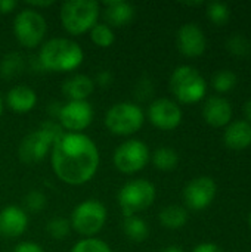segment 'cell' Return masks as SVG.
<instances>
[{"instance_id": "obj_22", "label": "cell", "mask_w": 251, "mask_h": 252, "mask_svg": "<svg viewBox=\"0 0 251 252\" xmlns=\"http://www.w3.org/2000/svg\"><path fill=\"white\" fill-rule=\"evenodd\" d=\"M25 69V59L18 52H9L0 59V77L12 80L21 75Z\"/></svg>"}, {"instance_id": "obj_7", "label": "cell", "mask_w": 251, "mask_h": 252, "mask_svg": "<svg viewBox=\"0 0 251 252\" xmlns=\"http://www.w3.org/2000/svg\"><path fill=\"white\" fill-rule=\"evenodd\" d=\"M108 219L107 207L98 199H86L80 202L71 213L70 224L83 238H95Z\"/></svg>"}, {"instance_id": "obj_9", "label": "cell", "mask_w": 251, "mask_h": 252, "mask_svg": "<svg viewBox=\"0 0 251 252\" xmlns=\"http://www.w3.org/2000/svg\"><path fill=\"white\" fill-rule=\"evenodd\" d=\"M47 31L44 16L31 7H24L13 19V34L18 43L27 49H34L41 44Z\"/></svg>"}, {"instance_id": "obj_4", "label": "cell", "mask_w": 251, "mask_h": 252, "mask_svg": "<svg viewBox=\"0 0 251 252\" xmlns=\"http://www.w3.org/2000/svg\"><path fill=\"white\" fill-rule=\"evenodd\" d=\"M101 4L93 0H68L61 6L59 19L64 30L71 35L89 32L99 19Z\"/></svg>"}, {"instance_id": "obj_12", "label": "cell", "mask_w": 251, "mask_h": 252, "mask_svg": "<svg viewBox=\"0 0 251 252\" xmlns=\"http://www.w3.org/2000/svg\"><path fill=\"white\" fill-rule=\"evenodd\" d=\"M148 120L151 124L160 130L170 131L180 126L182 109L180 106L167 97H160L151 102L148 108Z\"/></svg>"}, {"instance_id": "obj_13", "label": "cell", "mask_w": 251, "mask_h": 252, "mask_svg": "<svg viewBox=\"0 0 251 252\" xmlns=\"http://www.w3.org/2000/svg\"><path fill=\"white\" fill-rule=\"evenodd\" d=\"M216 183L212 177L200 176L191 180L183 189V199L188 208L194 211L206 210L216 196Z\"/></svg>"}, {"instance_id": "obj_27", "label": "cell", "mask_w": 251, "mask_h": 252, "mask_svg": "<svg viewBox=\"0 0 251 252\" xmlns=\"http://www.w3.org/2000/svg\"><path fill=\"white\" fill-rule=\"evenodd\" d=\"M46 232L49 233L50 238H53V239H56V241L65 239V238L70 235V232H71L70 220L62 219V217H55V219H52L50 221H47V224H46Z\"/></svg>"}, {"instance_id": "obj_28", "label": "cell", "mask_w": 251, "mask_h": 252, "mask_svg": "<svg viewBox=\"0 0 251 252\" xmlns=\"http://www.w3.org/2000/svg\"><path fill=\"white\" fill-rule=\"evenodd\" d=\"M71 252H112L109 245L98 238H83L80 239Z\"/></svg>"}, {"instance_id": "obj_15", "label": "cell", "mask_w": 251, "mask_h": 252, "mask_svg": "<svg viewBox=\"0 0 251 252\" xmlns=\"http://www.w3.org/2000/svg\"><path fill=\"white\" fill-rule=\"evenodd\" d=\"M28 229V214L18 205H7L0 211V236L16 239Z\"/></svg>"}, {"instance_id": "obj_38", "label": "cell", "mask_w": 251, "mask_h": 252, "mask_svg": "<svg viewBox=\"0 0 251 252\" xmlns=\"http://www.w3.org/2000/svg\"><path fill=\"white\" fill-rule=\"evenodd\" d=\"M243 111H244V115H246V118H247V123H250L251 124V99L244 103Z\"/></svg>"}, {"instance_id": "obj_3", "label": "cell", "mask_w": 251, "mask_h": 252, "mask_svg": "<svg viewBox=\"0 0 251 252\" xmlns=\"http://www.w3.org/2000/svg\"><path fill=\"white\" fill-rule=\"evenodd\" d=\"M64 133L62 127L58 123L46 121L43 123L37 130L27 134L18 149L19 159L27 165H34L40 161H43L49 151H52V146L55 140Z\"/></svg>"}, {"instance_id": "obj_32", "label": "cell", "mask_w": 251, "mask_h": 252, "mask_svg": "<svg viewBox=\"0 0 251 252\" xmlns=\"http://www.w3.org/2000/svg\"><path fill=\"white\" fill-rule=\"evenodd\" d=\"M152 93V84L149 80L143 78L142 81L138 83V87H136V96L139 99H146L148 96H151Z\"/></svg>"}, {"instance_id": "obj_2", "label": "cell", "mask_w": 251, "mask_h": 252, "mask_svg": "<svg viewBox=\"0 0 251 252\" xmlns=\"http://www.w3.org/2000/svg\"><path fill=\"white\" fill-rule=\"evenodd\" d=\"M37 59L41 68L46 71L70 72L83 63L84 52L77 41L71 38L55 37L41 44Z\"/></svg>"}, {"instance_id": "obj_26", "label": "cell", "mask_w": 251, "mask_h": 252, "mask_svg": "<svg viewBox=\"0 0 251 252\" xmlns=\"http://www.w3.org/2000/svg\"><path fill=\"white\" fill-rule=\"evenodd\" d=\"M235 84H237V75L229 69H222V71L216 72L212 80L213 89L219 93H226V92L232 90L235 87Z\"/></svg>"}, {"instance_id": "obj_36", "label": "cell", "mask_w": 251, "mask_h": 252, "mask_svg": "<svg viewBox=\"0 0 251 252\" xmlns=\"http://www.w3.org/2000/svg\"><path fill=\"white\" fill-rule=\"evenodd\" d=\"M18 7V3L15 0H0V13L1 15H7L10 12H13Z\"/></svg>"}, {"instance_id": "obj_19", "label": "cell", "mask_w": 251, "mask_h": 252, "mask_svg": "<svg viewBox=\"0 0 251 252\" xmlns=\"http://www.w3.org/2000/svg\"><path fill=\"white\" fill-rule=\"evenodd\" d=\"M95 80L84 74H75L65 80L62 84V92L68 100H87V97L95 90Z\"/></svg>"}, {"instance_id": "obj_20", "label": "cell", "mask_w": 251, "mask_h": 252, "mask_svg": "<svg viewBox=\"0 0 251 252\" xmlns=\"http://www.w3.org/2000/svg\"><path fill=\"white\" fill-rule=\"evenodd\" d=\"M225 145L231 149L241 151L251 145V124L241 120L228 124L223 134Z\"/></svg>"}, {"instance_id": "obj_35", "label": "cell", "mask_w": 251, "mask_h": 252, "mask_svg": "<svg viewBox=\"0 0 251 252\" xmlns=\"http://www.w3.org/2000/svg\"><path fill=\"white\" fill-rule=\"evenodd\" d=\"M192 252H223V250L216 245V244H210V242H204V244H200L197 245Z\"/></svg>"}, {"instance_id": "obj_18", "label": "cell", "mask_w": 251, "mask_h": 252, "mask_svg": "<svg viewBox=\"0 0 251 252\" xmlns=\"http://www.w3.org/2000/svg\"><path fill=\"white\" fill-rule=\"evenodd\" d=\"M6 105L16 114H27L37 105V93L28 86H15L6 93Z\"/></svg>"}, {"instance_id": "obj_6", "label": "cell", "mask_w": 251, "mask_h": 252, "mask_svg": "<svg viewBox=\"0 0 251 252\" xmlns=\"http://www.w3.org/2000/svg\"><path fill=\"white\" fill-rule=\"evenodd\" d=\"M104 123L115 136H132L143 127L145 114L133 102H118L107 111Z\"/></svg>"}, {"instance_id": "obj_16", "label": "cell", "mask_w": 251, "mask_h": 252, "mask_svg": "<svg viewBox=\"0 0 251 252\" xmlns=\"http://www.w3.org/2000/svg\"><path fill=\"white\" fill-rule=\"evenodd\" d=\"M203 117L212 127H225L231 123L232 106L228 99L222 96H213L206 102L203 108Z\"/></svg>"}, {"instance_id": "obj_30", "label": "cell", "mask_w": 251, "mask_h": 252, "mask_svg": "<svg viewBox=\"0 0 251 252\" xmlns=\"http://www.w3.org/2000/svg\"><path fill=\"white\" fill-rule=\"evenodd\" d=\"M226 49L229 53L235 55V56H244L249 53L250 50V44L247 41V38L241 34H235L232 37L228 38L226 41Z\"/></svg>"}, {"instance_id": "obj_29", "label": "cell", "mask_w": 251, "mask_h": 252, "mask_svg": "<svg viewBox=\"0 0 251 252\" xmlns=\"http://www.w3.org/2000/svg\"><path fill=\"white\" fill-rule=\"evenodd\" d=\"M207 16L213 24L225 25L229 21L231 10H229L228 4L220 3V1H213V3H209V6H207Z\"/></svg>"}, {"instance_id": "obj_34", "label": "cell", "mask_w": 251, "mask_h": 252, "mask_svg": "<svg viewBox=\"0 0 251 252\" xmlns=\"http://www.w3.org/2000/svg\"><path fill=\"white\" fill-rule=\"evenodd\" d=\"M112 74H111V71H108V69H104V71H101L98 75H96V80H95V84H98V86H101V87H108V86H111V83H112Z\"/></svg>"}, {"instance_id": "obj_5", "label": "cell", "mask_w": 251, "mask_h": 252, "mask_svg": "<svg viewBox=\"0 0 251 252\" xmlns=\"http://www.w3.org/2000/svg\"><path fill=\"white\" fill-rule=\"evenodd\" d=\"M170 90L182 103H197L207 92L204 77L191 65L178 66L170 77Z\"/></svg>"}, {"instance_id": "obj_10", "label": "cell", "mask_w": 251, "mask_h": 252, "mask_svg": "<svg viewBox=\"0 0 251 252\" xmlns=\"http://www.w3.org/2000/svg\"><path fill=\"white\" fill-rule=\"evenodd\" d=\"M151 159L148 146L139 139H129L118 145L112 155L114 167L123 174H135L146 167Z\"/></svg>"}, {"instance_id": "obj_25", "label": "cell", "mask_w": 251, "mask_h": 252, "mask_svg": "<svg viewBox=\"0 0 251 252\" xmlns=\"http://www.w3.org/2000/svg\"><path fill=\"white\" fill-rule=\"evenodd\" d=\"M89 37L92 40V43L98 47H111L115 41V34L114 30L111 27H108L104 22H98L90 31H89Z\"/></svg>"}, {"instance_id": "obj_14", "label": "cell", "mask_w": 251, "mask_h": 252, "mask_svg": "<svg viewBox=\"0 0 251 252\" xmlns=\"http://www.w3.org/2000/svg\"><path fill=\"white\" fill-rule=\"evenodd\" d=\"M178 49L183 56L197 58L206 52L207 40L203 30L195 24H185L179 28L176 35Z\"/></svg>"}, {"instance_id": "obj_17", "label": "cell", "mask_w": 251, "mask_h": 252, "mask_svg": "<svg viewBox=\"0 0 251 252\" xmlns=\"http://www.w3.org/2000/svg\"><path fill=\"white\" fill-rule=\"evenodd\" d=\"M104 16V24L108 27H126L135 18V6L127 1H105L104 9H101Z\"/></svg>"}, {"instance_id": "obj_33", "label": "cell", "mask_w": 251, "mask_h": 252, "mask_svg": "<svg viewBox=\"0 0 251 252\" xmlns=\"http://www.w3.org/2000/svg\"><path fill=\"white\" fill-rule=\"evenodd\" d=\"M13 252H44V250L36 242H21L15 247Z\"/></svg>"}, {"instance_id": "obj_1", "label": "cell", "mask_w": 251, "mask_h": 252, "mask_svg": "<svg viewBox=\"0 0 251 252\" xmlns=\"http://www.w3.org/2000/svg\"><path fill=\"white\" fill-rule=\"evenodd\" d=\"M50 162L61 182L70 186H81L98 173L101 154L87 134L64 131L52 146Z\"/></svg>"}, {"instance_id": "obj_41", "label": "cell", "mask_w": 251, "mask_h": 252, "mask_svg": "<svg viewBox=\"0 0 251 252\" xmlns=\"http://www.w3.org/2000/svg\"><path fill=\"white\" fill-rule=\"evenodd\" d=\"M250 227H251V214H250Z\"/></svg>"}, {"instance_id": "obj_8", "label": "cell", "mask_w": 251, "mask_h": 252, "mask_svg": "<svg viewBox=\"0 0 251 252\" xmlns=\"http://www.w3.org/2000/svg\"><path fill=\"white\" fill-rule=\"evenodd\" d=\"M157 198L155 186L145 179L127 182L118 192L117 201L124 217L136 216V213L149 208Z\"/></svg>"}, {"instance_id": "obj_24", "label": "cell", "mask_w": 251, "mask_h": 252, "mask_svg": "<svg viewBox=\"0 0 251 252\" xmlns=\"http://www.w3.org/2000/svg\"><path fill=\"white\" fill-rule=\"evenodd\" d=\"M151 161H152V164H154V167L157 170L172 171L179 164V155H178V152L175 149L164 146V148H158L151 155Z\"/></svg>"}, {"instance_id": "obj_40", "label": "cell", "mask_w": 251, "mask_h": 252, "mask_svg": "<svg viewBox=\"0 0 251 252\" xmlns=\"http://www.w3.org/2000/svg\"><path fill=\"white\" fill-rule=\"evenodd\" d=\"M1 114H3V100H1V96H0V118H1Z\"/></svg>"}, {"instance_id": "obj_39", "label": "cell", "mask_w": 251, "mask_h": 252, "mask_svg": "<svg viewBox=\"0 0 251 252\" xmlns=\"http://www.w3.org/2000/svg\"><path fill=\"white\" fill-rule=\"evenodd\" d=\"M163 252H183L179 247H169V248H166Z\"/></svg>"}, {"instance_id": "obj_37", "label": "cell", "mask_w": 251, "mask_h": 252, "mask_svg": "<svg viewBox=\"0 0 251 252\" xmlns=\"http://www.w3.org/2000/svg\"><path fill=\"white\" fill-rule=\"evenodd\" d=\"M53 3H55L53 0H46V1H27V7H31V9L38 10V7H49Z\"/></svg>"}, {"instance_id": "obj_11", "label": "cell", "mask_w": 251, "mask_h": 252, "mask_svg": "<svg viewBox=\"0 0 251 252\" xmlns=\"http://www.w3.org/2000/svg\"><path fill=\"white\" fill-rule=\"evenodd\" d=\"M56 118L67 133H83L93 121V108L87 100H68L61 105Z\"/></svg>"}, {"instance_id": "obj_21", "label": "cell", "mask_w": 251, "mask_h": 252, "mask_svg": "<svg viewBox=\"0 0 251 252\" xmlns=\"http://www.w3.org/2000/svg\"><path fill=\"white\" fill-rule=\"evenodd\" d=\"M188 221V211L180 205H169L160 213V223L166 229H182Z\"/></svg>"}, {"instance_id": "obj_23", "label": "cell", "mask_w": 251, "mask_h": 252, "mask_svg": "<svg viewBox=\"0 0 251 252\" xmlns=\"http://www.w3.org/2000/svg\"><path fill=\"white\" fill-rule=\"evenodd\" d=\"M123 230H124V235L133 241V242H142L148 238L149 235V227H148V223L138 217V216H130V217H124V221H123Z\"/></svg>"}, {"instance_id": "obj_31", "label": "cell", "mask_w": 251, "mask_h": 252, "mask_svg": "<svg viewBox=\"0 0 251 252\" xmlns=\"http://www.w3.org/2000/svg\"><path fill=\"white\" fill-rule=\"evenodd\" d=\"M46 202H47V199L40 190H31L24 198L25 208L30 213H40L46 207Z\"/></svg>"}]
</instances>
